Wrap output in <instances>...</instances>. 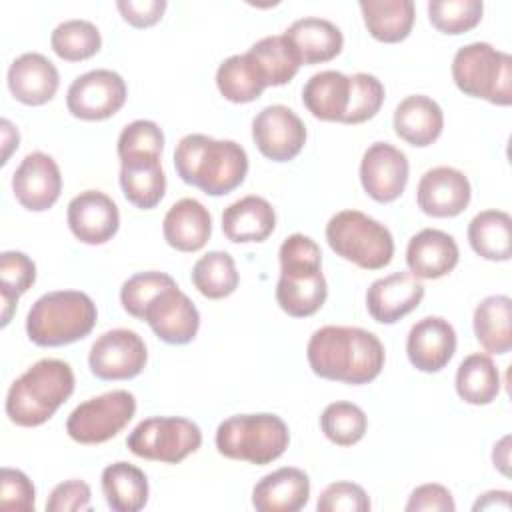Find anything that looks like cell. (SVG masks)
<instances>
[{
  "label": "cell",
  "mask_w": 512,
  "mask_h": 512,
  "mask_svg": "<svg viewBox=\"0 0 512 512\" xmlns=\"http://www.w3.org/2000/svg\"><path fill=\"white\" fill-rule=\"evenodd\" d=\"M256 148L272 162H288L306 144V126L300 116L282 104L262 108L252 120Z\"/></svg>",
  "instance_id": "obj_13"
},
{
  "label": "cell",
  "mask_w": 512,
  "mask_h": 512,
  "mask_svg": "<svg viewBox=\"0 0 512 512\" xmlns=\"http://www.w3.org/2000/svg\"><path fill=\"white\" fill-rule=\"evenodd\" d=\"M152 332L166 344H188L200 328V314L192 300L176 286L164 288L152 298L144 310V318Z\"/></svg>",
  "instance_id": "obj_14"
},
{
  "label": "cell",
  "mask_w": 512,
  "mask_h": 512,
  "mask_svg": "<svg viewBox=\"0 0 512 512\" xmlns=\"http://www.w3.org/2000/svg\"><path fill=\"white\" fill-rule=\"evenodd\" d=\"M358 6L370 36L378 42H402L414 26L412 0H362Z\"/></svg>",
  "instance_id": "obj_31"
},
{
  "label": "cell",
  "mask_w": 512,
  "mask_h": 512,
  "mask_svg": "<svg viewBox=\"0 0 512 512\" xmlns=\"http://www.w3.org/2000/svg\"><path fill=\"white\" fill-rule=\"evenodd\" d=\"M148 360L144 340L128 328H114L96 338L88 364L100 380H130L138 376Z\"/></svg>",
  "instance_id": "obj_12"
},
{
  "label": "cell",
  "mask_w": 512,
  "mask_h": 512,
  "mask_svg": "<svg viewBox=\"0 0 512 512\" xmlns=\"http://www.w3.org/2000/svg\"><path fill=\"white\" fill-rule=\"evenodd\" d=\"M50 46L56 56H60L66 62H80L92 58L100 46H102V36L100 30L80 18L64 20L60 22L50 36Z\"/></svg>",
  "instance_id": "obj_38"
},
{
  "label": "cell",
  "mask_w": 512,
  "mask_h": 512,
  "mask_svg": "<svg viewBox=\"0 0 512 512\" xmlns=\"http://www.w3.org/2000/svg\"><path fill=\"white\" fill-rule=\"evenodd\" d=\"M512 218L504 210H482L468 224V242L484 260L506 262L512 256Z\"/></svg>",
  "instance_id": "obj_33"
},
{
  "label": "cell",
  "mask_w": 512,
  "mask_h": 512,
  "mask_svg": "<svg viewBox=\"0 0 512 512\" xmlns=\"http://www.w3.org/2000/svg\"><path fill=\"white\" fill-rule=\"evenodd\" d=\"M70 232L84 244H106L118 232L120 212L116 202L100 190H84L68 204Z\"/></svg>",
  "instance_id": "obj_18"
},
{
  "label": "cell",
  "mask_w": 512,
  "mask_h": 512,
  "mask_svg": "<svg viewBox=\"0 0 512 512\" xmlns=\"http://www.w3.org/2000/svg\"><path fill=\"white\" fill-rule=\"evenodd\" d=\"M164 240L180 252H196L206 246L212 234L208 208L196 198H182L170 206L162 222Z\"/></svg>",
  "instance_id": "obj_24"
},
{
  "label": "cell",
  "mask_w": 512,
  "mask_h": 512,
  "mask_svg": "<svg viewBox=\"0 0 512 512\" xmlns=\"http://www.w3.org/2000/svg\"><path fill=\"white\" fill-rule=\"evenodd\" d=\"M408 170V158L400 148L388 142H374L362 156L360 182L372 200L388 204L404 192Z\"/></svg>",
  "instance_id": "obj_15"
},
{
  "label": "cell",
  "mask_w": 512,
  "mask_h": 512,
  "mask_svg": "<svg viewBox=\"0 0 512 512\" xmlns=\"http://www.w3.org/2000/svg\"><path fill=\"white\" fill-rule=\"evenodd\" d=\"M116 8L130 26L148 28L162 18L166 0H118Z\"/></svg>",
  "instance_id": "obj_49"
},
{
  "label": "cell",
  "mask_w": 512,
  "mask_h": 512,
  "mask_svg": "<svg viewBox=\"0 0 512 512\" xmlns=\"http://www.w3.org/2000/svg\"><path fill=\"white\" fill-rule=\"evenodd\" d=\"M216 86L220 94L234 102V104H246L264 92L266 84L250 58V54H234L226 58L218 70H216Z\"/></svg>",
  "instance_id": "obj_36"
},
{
  "label": "cell",
  "mask_w": 512,
  "mask_h": 512,
  "mask_svg": "<svg viewBox=\"0 0 512 512\" xmlns=\"http://www.w3.org/2000/svg\"><path fill=\"white\" fill-rule=\"evenodd\" d=\"M350 98V78L338 70L312 74L302 88L306 110L326 122H342Z\"/></svg>",
  "instance_id": "obj_29"
},
{
  "label": "cell",
  "mask_w": 512,
  "mask_h": 512,
  "mask_svg": "<svg viewBox=\"0 0 512 512\" xmlns=\"http://www.w3.org/2000/svg\"><path fill=\"white\" fill-rule=\"evenodd\" d=\"M326 240L336 256L364 270H380L394 256L390 230L360 210L334 214L326 224Z\"/></svg>",
  "instance_id": "obj_8"
},
{
  "label": "cell",
  "mask_w": 512,
  "mask_h": 512,
  "mask_svg": "<svg viewBox=\"0 0 512 512\" xmlns=\"http://www.w3.org/2000/svg\"><path fill=\"white\" fill-rule=\"evenodd\" d=\"M320 428L324 436L336 446H352L362 440L368 428L364 410L352 402H332L320 416Z\"/></svg>",
  "instance_id": "obj_39"
},
{
  "label": "cell",
  "mask_w": 512,
  "mask_h": 512,
  "mask_svg": "<svg viewBox=\"0 0 512 512\" xmlns=\"http://www.w3.org/2000/svg\"><path fill=\"white\" fill-rule=\"evenodd\" d=\"M424 298L422 282L410 272H392L370 284L366 292L368 314L380 324H394L412 310Z\"/></svg>",
  "instance_id": "obj_19"
},
{
  "label": "cell",
  "mask_w": 512,
  "mask_h": 512,
  "mask_svg": "<svg viewBox=\"0 0 512 512\" xmlns=\"http://www.w3.org/2000/svg\"><path fill=\"white\" fill-rule=\"evenodd\" d=\"M290 442L286 422L270 412L236 414L216 428V448L230 460L268 464L280 458Z\"/></svg>",
  "instance_id": "obj_6"
},
{
  "label": "cell",
  "mask_w": 512,
  "mask_h": 512,
  "mask_svg": "<svg viewBox=\"0 0 512 512\" xmlns=\"http://www.w3.org/2000/svg\"><path fill=\"white\" fill-rule=\"evenodd\" d=\"M452 78L460 92L496 106L512 102V56L488 42H472L454 54Z\"/></svg>",
  "instance_id": "obj_7"
},
{
  "label": "cell",
  "mask_w": 512,
  "mask_h": 512,
  "mask_svg": "<svg viewBox=\"0 0 512 512\" xmlns=\"http://www.w3.org/2000/svg\"><path fill=\"white\" fill-rule=\"evenodd\" d=\"M284 36L298 52L302 64L328 62L336 58L344 46V36L340 28L334 22L316 16L294 20L286 28Z\"/></svg>",
  "instance_id": "obj_28"
},
{
  "label": "cell",
  "mask_w": 512,
  "mask_h": 512,
  "mask_svg": "<svg viewBox=\"0 0 512 512\" xmlns=\"http://www.w3.org/2000/svg\"><path fill=\"white\" fill-rule=\"evenodd\" d=\"M134 412V394L112 390L78 404L66 420V432L78 444H102L122 432L134 418Z\"/></svg>",
  "instance_id": "obj_10"
},
{
  "label": "cell",
  "mask_w": 512,
  "mask_h": 512,
  "mask_svg": "<svg viewBox=\"0 0 512 512\" xmlns=\"http://www.w3.org/2000/svg\"><path fill=\"white\" fill-rule=\"evenodd\" d=\"M350 78V98L348 108L342 118V124H362L374 118L384 102V86L382 82L368 72H358Z\"/></svg>",
  "instance_id": "obj_41"
},
{
  "label": "cell",
  "mask_w": 512,
  "mask_h": 512,
  "mask_svg": "<svg viewBox=\"0 0 512 512\" xmlns=\"http://www.w3.org/2000/svg\"><path fill=\"white\" fill-rule=\"evenodd\" d=\"M120 186L130 204L150 210L164 198L166 176L160 156L136 154L120 158Z\"/></svg>",
  "instance_id": "obj_25"
},
{
  "label": "cell",
  "mask_w": 512,
  "mask_h": 512,
  "mask_svg": "<svg viewBox=\"0 0 512 512\" xmlns=\"http://www.w3.org/2000/svg\"><path fill=\"white\" fill-rule=\"evenodd\" d=\"M510 436H504L498 444H494V452H492V460H494V466L500 468V472L504 476H508V464H510Z\"/></svg>",
  "instance_id": "obj_52"
},
{
  "label": "cell",
  "mask_w": 512,
  "mask_h": 512,
  "mask_svg": "<svg viewBox=\"0 0 512 512\" xmlns=\"http://www.w3.org/2000/svg\"><path fill=\"white\" fill-rule=\"evenodd\" d=\"M460 252L456 240L436 228L416 232L406 246V264L418 280H436L450 274L458 264Z\"/></svg>",
  "instance_id": "obj_21"
},
{
  "label": "cell",
  "mask_w": 512,
  "mask_h": 512,
  "mask_svg": "<svg viewBox=\"0 0 512 512\" xmlns=\"http://www.w3.org/2000/svg\"><path fill=\"white\" fill-rule=\"evenodd\" d=\"M62 190V176L56 160L44 152H30L12 174L16 200L32 212H44L56 204Z\"/></svg>",
  "instance_id": "obj_16"
},
{
  "label": "cell",
  "mask_w": 512,
  "mask_h": 512,
  "mask_svg": "<svg viewBox=\"0 0 512 512\" xmlns=\"http://www.w3.org/2000/svg\"><path fill=\"white\" fill-rule=\"evenodd\" d=\"M36 280V264L16 250H6L0 254V294H10L20 298L32 288Z\"/></svg>",
  "instance_id": "obj_44"
},
{
  "label": "cell",
  "mask_w": 512,
  "mask_h": 512,
  "mask_svg": "<svg viewBox=\"0 0 512 512\" xmlns=\"http://www.w3.org/2000/svg\"><path fill=\"white\" fill-rule=\"evenodd\" d=\"M308 498V474L294 466H284L262 476L252 490V506L258 512H298L306 506Z\"/></svg>",
  "instance_id": "obj_23"
},
{
  "label": "cell",
  "mask_w": 512,
  "mask_h": 512,
  "mask_svg": "<svg viewBox=\"0 0 512 512\" xmlns=\"http://www.w3.org/2000/svg\"><path fill=\"white\" fill-rule=\"evenodd\" d=\"M174 168L182 182L200 188L208 196H224L244 182L248 154L234 140L188 134L176 144Z\"/></svg>",
  "instance_id": "obj_2"
},
{
  "label": "cell",
  "mask_w": 512,
  "mask_h": 512,
  "mask_svg": "<svg viewBox=\"0 0 512 512\" xmlns=\"http://www.w3.org/2000/svg\"><path fill=\"white\" fill-rule=\"evenodd\" d=\"M164 150V134L152 120H134L118 136V158L136 154L160 156Z\"/></svg>",
  "instance_id": "obj_43"
},
{
  "label": "cell",
  "mask_w": 512,
  "mask_h": 512,
  "mask_svg": "<svg viewBox=\"0 0 512 512\" xmlns=\"http://www.w3.org/2000/svg\"><path fill=\"white\" fill-rule=\"evenodd\" d=\"M312 372L352 386L368 384L384 368L386 352L376 334L356 326H322L306 346Z\"/></svg>",
  "instance_id": "obj_1"
},
{
  "label": "cell",
  "mask_w": 512,
  "mask_h": 512,
  "mask_svg": "<svg viewBox=\"0 0 512 512\" xmlns=\"http://www.w3.org/2000/svg\"><path fill=\"white\" fill-rule=\"evenodd\" d=\"M370 498L362 486L354 482H332L318 496V512H368Z\"/></svg>",
  "instance_id": "obj_45"
},
{
  "label": "cell",
  "mask_w": 512,
  "mask_h": 512,
  "mask_svg": "<svg viewBox=\"0 0 512 512\" xmlns=\"http://www.w3.org/2000/svg\"><path fill=\"white\" fill-rule=\"evenodd\" d=\"M458 396L474 406H486L496 400L500 392V374L488 354L466 356L456 370Z\"/></svg>",
  "instance_id": "obj_35"
},
{
  "label": "cell",
  "mask_w": 512,
  "mask_h": 512,
  "mask_svg": "<svg viewBox=\"0 0 512 512\" xmlns=\"http://www.w3.org/2000/svg\"><path fill=\"white\" fill-rule=\"evenodd\" d=\"M60 86L56 66L40 52L20 54L8 68V88L12 96L26 106L50 102Z\"/></svg>",
  "instance_id": "obj_22"
},
{
  "label": "cell",
  "mask_w": 512,
  "mask_h": 512,
  "mask_svg": "<svg viewBox=\"0 0 512 512\" xmlns=\"http://www.w3.org/2000/svg\"><path fill=\"white\" fill-rule=\"evenodd\" d=\"M176 284L174 278L166 272L158 270H148V272H138L130 276L122 288H120V302L122 308L134 316V318H144L146 306L152 302L156 294H160L164 288Z\"/></svg>",
  "instance_id": "obj_42"
},
{
  "label": "cell",
  "mask_w": 512,
  "mask_h": 512,
  "mask_svg": "<svg viewBox=\"0 0 512 512\" xmlns=\"http://www.w3.org/2000/svg\"><path fill=\"white\" fill-rule=\"evenodd\" d=\"M494 508L510 510V492H506V490H490V492L482 494L474 502V510H494Z\"/></svg>",
  "instance_id": "obj_50"
},
{
  "label": "cell",
  "mask_w": 512,
  "mask_h": 512,
  "mask_svg": "<svg viewBox=\"0 0 512 512\" xmlns=\"http://www.w3.org/2000/svg\"><path fill=\"white\" fill-rule=\"evenodd\" d=\"M278 256V306L292 318H308L316 314L328 296V284L322 274L320 246L310 236L290 234L282 242Z\"/></svg>",
  "instance_id": "obj_3"
},
{
  "label": "cell",
  "mask_w": 512,
  "mask_h": 512,
  "mask_svg": "<svg viewBox=\"0 0 512 512\" xmlns=\"http://www.w3.org/2000/svg\"><path fill=\"white\" fill-rule=\"evenodd\" d=\"M74 372L68 362L42 358L18 376L6 394V416L24 428L44 424L72 396Z\"/></svg>",
  "instance_id": "obj_4"
},
{
  "label": "cell",
  "mask_w": 512,
  "mask_h": 512,
  "mask_svg": "<svg viewBox=\"0 0 512 512\" xmlns=\"http://www.w3.org/2000/svg\"><path fill=\"white\" fill-rule=\"evenodd\" d=\"M126 94V82L118 72L96 68L72 80L66 106L80 120H106L124 106Z\"/></svg>",
  "instance_id": "obj_11"
},
{
  "label": "cell",
  "mask_w": 512,
  "mask_h": 512,
  "mask_svg": "<svg viewBox=\"0 0 512 512\" xmlns=\"http://www.w3.org/2000/svg\"><path fill=\"white\" fill-rule=\"evenodd\" d=\"M36 490L30 478L16 468H2L0 472V508L34 512Z\"/></svg>",
  "instance_id": "obj_46"
},
{
  "label": "cell",
  "mask_w": 512,
  "mask_h": 512,
  "mask_svg": "<svg viewBox=\"0 0 512 512\" xmlns=\"http://www.w3.org/2000/svg\"><path fill=\"white\" fill-rule=\"evenodd\" d=\"M484 4L480 0H430L428 18L442 34H464L482 20Z\"/></svg>",
  "instance_id": "obj_40"
},
{
  "label": "cell",
  "mask_w": 512,
  "mask_h": 512,
  "mask_svg": "<svg viewBox=\"0 0 512 512\" xmlns=\"http://www.w3.org/2000/svg\"><path fill=\"white\" fill-rule=\"evenodd\" d=\"M248 54L254 60L266 88L290 82L302 66L298 52L284 34L260 38L250 46Z\"/></svg>",
  "instance_id": "obj_34"
},
{
  "label": "cell",
  "mask_w": 512,
  "mask_h": 512,
  "mask_svg": "<svg viewBox=\"0 0 512 512\" xmlns=\"http://www.w3.org/2000/svg\"><path fill=\"white\" fill-rule=\"evenodd\" d=\"M472 198L470 180L452 166H436L422 174L416 188L418 208L434 218H452L466 210Z\"/></svg>",
  "instance_id": "obj_17"
},
{
  "label": "cell",
  "mask_w": 512,
  "mask_h": 512,
  "mask_svg": "<svg viewBox=\"0 0 512 512\" xmlns=\"http://www.w3.org/2000/svg\"><path fill=\"white\" fill-rule=\"evenodd\" d=\"M90 486L82 480H66L54 486L48 496L46 510L48 512H76L86 510L90 506Z\"/></svg>",
  "instance_id": "obj_47"
},
{
  "label": "cell",
  "mask_w": 512,
  "mask_h": 512,
  "mask_svg": "<svg viewBox=\"0 0 512 512\" xmlns=\"http://www.w3.org/2000/svg\"><path fill=\"white\" fill-rule=\"evenodd\" d=\"M102 492L114 512H138L148 502L146 474L128 462H114L102 470Z\"/></svg>",
  "instance_id": "obj_30"
},
{
  "label": "cell",
  "mask_w": 512,
  "mask_h": 512,
  "mask_svg": "<svg viewBox=\"0 0 512 512\" xmlns=\"http://www.w3.org/2000/svg\"><path fill=\"white\" fill-rule=\"evenodd\" d=\"M408 512H454L456 504L450 490L442 484H422L412 490L408 504Z\"/></svg>",
  "instance_id": "obj_48"
},
{
  "label": "cell",
  "mask_w": 512,
  "mask_h": 512,
  "mask_svg": "<svg viewBox=\"0 0 512 512\" xmlns=\"http://www.w3.org/2000/svg\"><path fill=\"white\" fill-rule=\"evenodd\" d=\"M456 352V332L452 324L440 316L418 320L406 338V354L410 364L420 372H440Z\"/></svg>",
  "instance_id": "obj_20"
},
{
  "label": "cell",
  "mask_w": 512,
  "mask_h": 512,
  "mask_svg": "<svg viewBox=\"0 0 512 512\" xmlns=\"http://www.w3.org/2000/svg\"><path fill=\"white\" fill-rule=\"evenodd\" d=\"M240 276L236 270L234 258L224 250H212L196 260L192 268L194 288L210 298L220 300L230 296L238 288Z\"/></svg>",
  "instance_id": "obj_37"
},
{
  "label": "cell",
  "mask_w": 512,
  "mask_h": 512,
  "mask_svg": "<svg viewBox=\"0 0 512 512\" xmlns=\"http://www.w3.org/2000/svg\"><path fill=\"white\" fill-rule=\"evenodd\" d=\"M98 310L92 298L80 290H56L40 296L28 316L26 334L36 346H66L88 336Z\"/></svg>",
  "instance_id": "obj_5"
},
{
  "label": "cell",
  "mask_w": 512,
  "mask_h": 512,
  "mask_svg": "<svg viewBox=\"0 0 512 512\" xmlns=\"http://www.w3.org/2000/svg\"><path fill=\"white\" fill-rule=\"evenodd\" d=\"M18 140H20V136H18V130L12 126V122L10 120H2V146H4V154H2V164H6L8 162V158H10V154H12V150L14 148H18Z\"/></svg>",
  "instance_id": "obj_51"
},
{
  "label": "cell",
  "mask_w": 512,
  "mask_h": 512,
  "mask_svg": "<svg viewBox=\"0 0 512 512\" xmlns=\"http://www.w3.org/2000/svg\"><path fill=\"white\" fill-rule=\"evenodd\" d=\"M442 128L444 112L430 96H406L394 110V132L412 146H430L440 138Z\"/></svg>",
  "instance_id": "obj_26"
},
{
  "label": "cell",
  "mask_w": 512,
  "mask_h": 512,
  "mask_svg": "<svg viewBox=\"0 0 512 512\" xmlns=\"http://www.w3.org/2000/svg\"><path fill=\"white\" fill-rule=\"evenodd\" d=\"M512 300L504 294L484 298L474 310V334L490 354H506L512 348Z\"/></svg>",
  "instance_id": "obj_32"
},
{
  "label": "cell",
  "mask_w": 512,
  "mask_h": 512,
  "mask_svg": "<svg viewBox=\"0 0 512 512\" xmlns=\"http://www.w3.org/2000/svg\"><path fill=\"white\" fill-rule=\"evenodd\" d=\"M276 228V212L262 196H244L222 212V232L230 242H262Z\"/></svg>",
  "instance_id": "obj_27"
},
{
  "label": "cell",
  "mask_w": 512,
  "mask_h": 512,
  "mask_svg": "<svg viewBox=\"0 0 512 512\" xmlns=\"http://www.w3.org/2000/svg\"><path fill=\"white\" fill-rule=\"evenodd\" d=\"M202 444L196 422L180 416H152L142 420L126 438L128 450L144 460L178 464Z\"/></svg>",
  "instance_id": "obj_9"
}]
</instances>
